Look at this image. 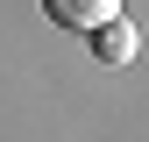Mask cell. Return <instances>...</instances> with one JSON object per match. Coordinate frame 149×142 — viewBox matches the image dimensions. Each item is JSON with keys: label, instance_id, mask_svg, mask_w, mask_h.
Masks as SVG:
<instances>
[{"label": "cell", "instance_id": "7a4b0ae2", "mask_svg": "<svg viewBox=\"0 0 149 142\" xmlns=\"http://www.w3.org/2000/svg\"><path fill=\"white\" fill-rule=\"evenodd\" d=\"M92 50H100L107 64H128V57H135L142 43H135V29H128L121 14H114V22H100V29H92Z\"/></svg>", "mask_w": 149, "mask_h": 142}, {"label": "cell", "instance_id": "6da1fadb", "mask_svg": "<svg viewBox=\"0 0 149 142\" xmlns=\"http://www.w3.org/2000/svg\"><path fill=\"white\" fill-rule=\"evenodd\" d=\"M43 14H50V22H57V29H100V22H114V14H121V0H43Z\"/></svg>", "mask_w": 149, "mask_h": 142}]
</instances>
